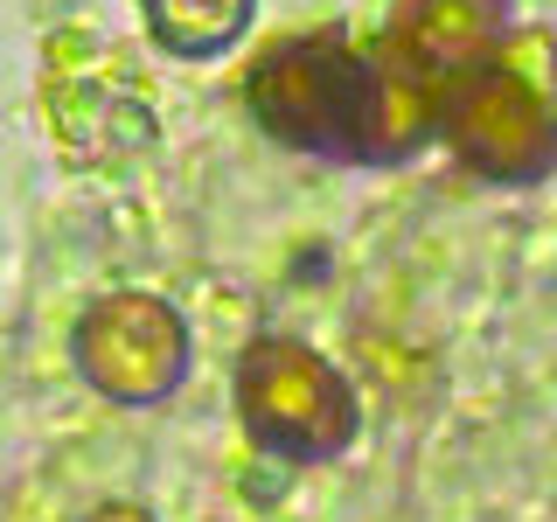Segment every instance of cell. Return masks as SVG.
I'll use <instances>...</instances> for the list:
<instances>
[{
	"instance_id": "obj_1",
	"label": "cell",
	"mask_w": 557,
	"mask_h": 522,
	"mask_svg": "<svg viewBox=\"0 0 557 522\" xmlns=\"http://www.w3.org/2000/svg\"><path fill=\"white\" fill-rule=\"evenodd\" d=\"M244 104L278 147L327 167H405L440 139L446 84L418 77L383 42H348L342 28L286 35L244 77Z\"/></svg>"
},
{
	"instance_id": "obj_2",
	"label": "cell",
	"mask_w": 557,
	"mask_h": 522,
	"mask_svg": "<svg viewBox=\"0 0 557 522\" xmlns=\"http://www.w3.org/2000/svg\"><path fill=\"white\" fill-rule=\"evenodd\" d=\"M440 147L495 188L544 182L557 167V35L544 22H509L481 63L446 84Z\"/></svg>"
},
{
	"instance_id": "obj_3",
	"label": "cell",
	"mask_w": 557,
	"mask_h": 522,
	"mask_svg": "<svg viewBox=\"0 0 557 522\" xmlns=\"http://www.w3.org/2000/svg\"><path fill=\"white\" fill-rule=\"evenodd\" d=\"M237 397V425L244 439L272 460L313 467V460H342L362 432V397L321 348L293 341V335H258L237 348L231 370Z\"/></svg>"
},
{
	"instance_id": "obj_4",
	"label": "cell",
	"mask_w": 557,
	"mask_h": 522,
	"mask_svg": "<svg viewBox=\"0 0 557 522\" xmlns=\"http://www.w3.org/2000/svg\"><path fill=\"white\" fill-rule=\"evenodd\" d=\"M70 362L112 405H168L188 383L196 341H188V321L161 293H104L77 313Z\"/></svg>"
},
{
	"instance_id": "obj_5",
	"label": "cell",
	"mask_w": 557,
	"mask_h": 522,
	"mask_svg": "<svg viewBox=\"0 0 557 522\" xmlns=\"http://www.w3.org/2000/svg\"><path fill=\"white\" fill-rule=\"evenodd\" d=\"M502 28H509V0H391V22L376 42L418 77L453 84L502 42Z\"/></svg>"
},
{
	"instance_id": "obj_6",
	"label": "cell",
	"mask_w": 557,
	"mask_h": 522,
	"mask_svg": "<svg viewBox=\"0 0 557 522\" xmlns=\"http://www.w3.org/2000/svg\"><path fill=\"white\" fill-rule=\"evenodd\" d=\"M251 14H258V0H139V22H147L153 49L174 63L231 57L251 35Z\"/></svg>"
},
{
	"instance_id": "obj_7",
	"label": "cell",
	"mask_w": 557,
	"mask_h": 522,
	"mask_svg": "<svg viewBox=\"0 0 557 522\" xmlns=\"http://www.w3.org/2000/svg\"><path fill=\"white\" fill-rule=\"evenodd\" d=\"M84 522H161V515H153L147 501H98V509L84 515Z\"/></svg>"
}]
</instances>
